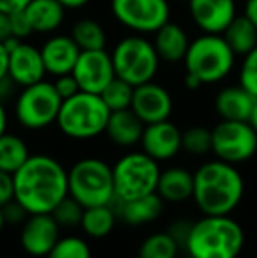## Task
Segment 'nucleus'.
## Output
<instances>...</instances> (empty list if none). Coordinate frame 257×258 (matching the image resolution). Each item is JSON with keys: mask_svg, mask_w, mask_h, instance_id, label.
Segmentation results:
<instances>
[{"mask_svg": "<svg viewBox=\"0 0 257 258\" xmlns=\"http://www.w3.org/2000/svg\"><path fill=\"white\" fill-rule=\"evenodd\" d=\"M245 248V230L231 214H202L190 223L183 249L189 258H238Z\"/></svg>", "mask_w": 257, "mask_h": 258, "instance_id": "nucleus-3", "label": "nucleus"}, {"mask_svg": "<svg viewBox=\"0 0 257 258\" xmlns=\"http://www.w3.org/2000/svg\"><path fill=\"white\" fill-rule=\"evenodd\" d=\"M67 186L69 197L83 207L113 204V167L95 156L81 158L67 169Z\"/></svg>", "mask_w": 257, "mask_h": 258, "instance_id": "nucleus-5", "label": "nucleus"}, {"mask_svg": "<svg viewBox=\"0 0 257 258\" xmlns=\"http://www.w3.org/2000/svg\"><path fill=\"white\" fill-rule=\"evenodd\" d=\"M62 235V228L52 213L28 214L21 223L20 246L28 256L46 258Z\"/></svg>", "mask_w": 257, "mask_h": 258, "instance_id": "nucleus-12", "label": "nucleus"}, {"mask_svg": "<svg viewBox=\"0 0 257 258\" xmlns=\"http://www.w3.org/2000/svg\"><path fill=\"white\" fill-rule=\"evenodd\" d=\"M189 13L204 34H222L236 16L234 0H189Z\"/></svg>", "mask_w": 257, "mask_h": 258, "instance_id": "nucleus-17", "label": "nucleus"}, {"mask_svg": "<svg viewBox=\"0 0 257 258\" xmlns=\"http://www.w3.org/2000/svg\"><path fill=\"white\" fill-rule=\"evenodd\" d=\"M141 151L153 160L169 162L182 151V130L169 119L144 125L141 136Z\"/></svg>", "mask_w": 257, "mask_h": 258, "instance_id": "nucleus-14", "label": "nucleus"}, {"mask_svg": "<svg viewBox=\"0 0 257 258\" xmlns=\"http://www.w3.org/2000/svg\"><path fill=\"white\" fill-rule=\"evenodd\" d=\"M46 258H92V248L81 235H60Z\"/></svg>", "mask_w": 257, "mask_h": 258, "instance_id": "nucleus-31", "label": "nucleus"}, {"mask_svg": "<svg viewBox=\"0 0 257 258\" xmlns=\"http://www.w3.org/2000/svg\"><path fill=\"white\" fill-rule=\"evenodd\" d=\"M53 86H55L57 93H59L62 100L69 99V97L76 95V93L79 92L78 81H76V78L72 76V72H69V74H62V76H57V79L53 81Z\"/></svg>", "mask_w": 257, "mask_h": 258, "instance_id": "nucleus-36", "label": "nucleus"}, {"mask_svg": "<svg viewBox=\"0 0 257 258\" xmlns=\"http://www.w3.org/2000/svg\"><path fill=\"white\" fill-rule=\"evenodd\" d=\"M7 121H9L7 119V111L4 107V100L0 99V136L7 132Z\"/></svg>", "mask_w": 257, "mask_h": 258, "instance_id": "nucleus-46", "label": "nucleus"}, {"mask_svg": "<svg viewBox=\"0 0 257 258\" xmlns=\"http://www.w3.org/2000/svg\"><path fill=\"white\" fill-rule=\"evenodd\" d=\"M14 201V177L11 172L0 170V207Z\"/></svg>", "mask_w": 257, "mask_h": 258, "instance_id": "nucleus-38", "label": "nucleus"}, {"mask_svg": "<svg viewBox=\"0 0 257 258\" xmlns=\"http://www.w3.org/2000/svg\"><path fill=\"white\" fill-rule=\"evenodd\" d=\"M236 54L222 34H202L190 41L185 53V69L202 85H213L229 76Z\"/></svg>", "mask_w": 257, "mask_h": 258, "instance_id": "nucleus-6", "label": "nucleus"}, {"mask_svg": "<svg viewBox=\"0 0 257 258\" xmlns=\"http://www.w3.org/2000/svg\"><path fill=\"white\" fill-rule=\"evenodd\" d=\"M6 228V220H4V213H2V207H0V234H2V230Z\"/></svg>", "mask_w": 257, "mask_h": 258, "instance_id": "nucleus-48", "label": "nucleus"}, {"mask_svg": "<svg viewBox=\"0 0 257 258\" xmlns=\"http://www.w3.org/2000/svg\"><path fill=\"white\" fill-rule=\"evenodd\" d=\"M100 99L104 100V104L108 105L111 112L113 111H122V109H129L132 104V95H134V86L129 85L127 81L117 78L99 93Z\"/></svg>", "mask_w": 257, "mask_h": 258, "instance_id": "nucleus-30", "label": "nucleus"}, {"mask_svg": "<svg viewBox=\"0 0 257 258\" xmlns=\"http://www.w3.org/2000/svg\"><path fill=\"white\" fill-rule=\"evenodd\" d=\"M245 195V179L236 165L208 160L194 172L192 201L201 214H233Z\"/></svg>", "mask_w": 257, "mask_h": 258, "instance_id": "nucleus-2", "label": "nucleus"}, {"mask_svg": "<svg viewBox=\"0 0 257 258\" xmlns=\"http://www.w3.org/2000/svg\"><path fill=\"white\" fill-rule=\"evenodd\" d=\"M183 83H185V86L189 90H197V88H201V86H202V83L199 81V79L195 78V76L189 74V72L185 74V79H183Z\"/></svg>", "mask_w": 257, "mask_h": 258, "instance_id": "nucleus-45", "label": "nucleus"}, {"mask_svg": "<svg viewBox=\"0 0 257 258\" xmlns=\"http://www.w3.org/2000/svg\"><path fill=\"white\" fill-rule=\"evenodd\" d=\"M7 58H9V53H7L4 42H0V79L7 76Z\"/></svg>", "mask_w": 257, "mask_h": 258, "instance_id": "nucleus-43", "label": "nucleus"}, {"mask_svg": "<svg viewBox=\"0 0 257 258\" xmlns=\"http://www.w3.org/2000/svg\"><path fill=\"white\" fill-rule=\"evenodd\" d=\"M32 30L37 34H52L64 23L65 7L59 0H30L25 7Z\"/></svg>", "mask_w": 257, "mask_h": 258, "instance_id": "nucleus-24", "label": "nucleus"}, {"mask_svg": "<svg viewBox=\"0 0 257 258\" xmlns=\"http://www.w3.org/2000/svg\"><path fill=\"white\" fill-rule=\"evenodd\" d=\"M157 195L169 204H182L192 201L194 194V172L183 167H168L161 170L157 183Z\"/></svg>", "mask_w": 257, "mask_h": 258, "instance_id": "nucleus-20", "label": "nucleus"}, {"mask_svg": "<svg viewBox=\"0 0 257 258\" xmlns=\"http://www.w3.org/2000/svg\"><path fill=\"white\" fill-rule=\"evenodd\" d=\"M83 211H85V207L67 195V197L52 211V216L57 220L60 228H79Z\"/></svg>", "mask_w": 257, "mask_h": 258, "instance_id": "nucleus-33", "label": "nucleus"}, {"mask_svg": "<svg viewBox=\"0 0 257 258\" xmlns=\"http://www.w3.org/2000/svg\"><path fill=\"white\" fill-rule=\"evenodd\" d=\"M111 206L117 211L118 220H122L127 225H132V227L151 223L164 211V201L159 197L157 191L144 195V197L130 199V201H117L115 199Z\"/></svg>", "mask_w": 257, "mask_h": 258, "instance_id": "nucleus-19", "label": "nucleus"}, {"mask_svg": "<svg viewBox=\"0 0 257 258\" xmlns=\"http://www.w3.org/2000/svg\"><path fill=\"white\" fill-rule=\"evenodd\" d=\"M30 156L27 143L16 134H2L0 136V170L14 174Z\"/></svg>", "mask_w": 257, "mask_h": 258, "instance_id": "nucleus-27", "label": "nucleus"}, {"mask_svg": "<svg viewBox=\"0 0 257 258\" xmlns=\"http://www.w3.org/2000/svg\"><path fill=\"white\" fill-rule=\"evenodd\" d=\"M7 53H9L7 76L14 85L25 88V86L35 85V83L44 79L46 67L41 56V49L20 41Z\"/></svg>", "mask_w": 257, "mask_h": 258, "instance_id": "nucleus-16", "label": "nucleus"}, {"mask_svg": "<svg viewBox=\"0 0 257 258\" xmlns=\"http://www.w3.org/2000/svg\"><path fill=\"white\" fill-rule=\"evenodd\" d=\"M9 18H11V32H13V37L23 41V39H27L30 34H34L32 25H30V21H28L27 14H25V11H16V13L9 14Z\"/></svg>", "mask_w": 257, "mask_h": 258, "instance_id": "nucleus-35", "label": "nucleus"}, {"mask_svg": "<svg viewBox=\"0 0 257 258\" xmlns=\"http://www.w3.org/2000/svg\"><path fill=\"white\" fill-rule=\"evenodd\" d=\"M144 123L136 116L132 109H122V111H113L108 118L106 130L104 134L108 139L120 148H132L139 144L141 136H143Z\"/></svg>", "mask_w": 257, "mask_h": 258, "instance_id": "nucleus-21", "label": "nucleus"}, {"mask_svg": "<svg viewBox=\"0 0 257 258\" xmlns=\"http://www.w3.org/2000/svg\"><path fill=\"white\" fill-rule=\"evenodd\" d=\"M62 99L57 93L53 83L39 81L25 86L14 104V114L23 128L42 130L57 123Z\"/></svg>", "mask_w": 257, "mask_h": 258, "instance_id": "nucleus-9", "label": "nucleus"}, {"mask_svg": "<svg viewBox=\"0 0 257 258\" xmlns=\"http://www.w3.org/2000/svg\"><path fill=\"white\" fill-rule=\"evenodd\" d=\"M212 153L222 162L240 165L257 153V132L250 121L222 119L212 128Z\"/></svg>", "mask_w": 257, "mask_h": 258, "instance_id": "nucleus-10", "label": "nucleus"}, {"mask_svg": "<svg viewBox=\"0 0 257 258\" xmlns=\"http://www.w3.org/2000/svg\"><path fill=\"white\" fill-rule=\"evenodd\" d=\"M257 99L243 86H227L215 97V109L222 119L248 121Z\"/></svg>", "mask_w": 257, "mask_h": 258, "instance_id": "nucleus-22", "label": "nucleus"}, {"mask_svg": "<svg viewBox=\"0 0 257 258\" xmlns=\"http://www.w3.org/2000/svg\"><path fill=\"white\" fill-rule=\"evenodd\" d=\"M110 114L111 111L100 95L79 90L76 95L62 100L57 125L69 139L88 141L104 134Z\"/></svg>", "mask_w": 257, "mask_h": 258, "instance_id": "nucleus-4", "label": "nucleus"}, {"mask_svg": "<svg viewBox=\"0 0 257 258\" xmlns=\"http://www.w3.org/2000/svg\"><path fill=\"white\" fill-rule=\"evenodd\" d=\"M113 183L115 199L130 201V199L144 197L155 194L161 176V165L157 160L143 151H129L115 162Z\"/></svg>", "mask_w": 257, "mask_h": 258, "instance_id": "nucleus-7", "label": "nucleus"}, {"mask_svg": "<svg viewBox=\"0 0 257 258\" xmlns=\"http://www.w3.org/2000/svg\"><path fill=\"white\" fill-rule=\"evenodd\" d=\"M59 2L62 4L65 9H81V7H85L90 0H59Z\"/></svg>", "mask_w": 257, "mask_h": 258, "instance_id": "nucleus-44", "label": "nucleus"}, {"mask_svg": "<svg viewBox=\"0 0 257 258\" xmlns=\"http://www.w3.org/2000/svg\"><path fill=\"white\" fill-rule=\"evenodd\" d=\"M189 230H190V223H185V221H176V223H173L171 227H169L168 232L176 239V242H178V244L183 248L187 235H189Z\"/></svg>", "mask_w": 257, "mask_h": 258, "instance_id": "nucleus-39", "label": "nucleus"}, {"mask_svg": "<svg viewBox=\"0 0 257 258\" xmlns=\"http://www.w3.org/2000/svg\"><path fill=\"white\" fill-rule=\"evenodd\" d=\"M248 121H250V125L254 126V130H255V132H257V104H255L254 111H252V114H250V119H248Z\"/></svg>", "mask_w": 257, "mask_h": 258, "instance_id": "nucleus-47", "label": "nucleus"}, {"mask_svg": "<svg viewBox=\"0 0 257 258\" xmlns=\"http://www.w3.org/2000/svg\"><path fill=\"white\" fill-rule=\"evenodd\" d=\"M9 37H13V32H11V18H9V14L0 11V42H6Z\"/></svg>", "mask_w": 257, "mask_h": 258, "instance_id": "nucleus-41", "label": "nucleus"}, {"mask_svg": "<svg viewBox=\"0 0 257 258\" xmlns=\"http://www.w3.org/2000/svg\"><path fill=\"white\" fill-rule=\"evenodd\" d=\"M130 109L144 125H150V123L169 119L173 112V99L164 86L148 81L134 86Z\"/></svg>", "mask_w": 257, "mask_h": 258, "instance_id": "nucleus-15", "label": "nucleus"}, {"mask_svg": "<svg viewBox=\"0 0 257 258\" xmlns=\"http://www.w3.org/2000/svg\"><path fill=\"white\" fill-rule=\"evenodd\" d=\"M222 37L226 39V42L229 44L234 54L245 56L257 46V28L245 14L243 16L236 14L234 20L222 32Z\"/></svg>", "mask_w": 257, "mask_h": 258, "instance_id": "nucleus-26", "label": "nucleus"}, {"mask_svg": "<svg viewBox=\"0 0 257 258\" xmlns=\"http://www.w3.org/2000/svg\"><path fill=\"white\" fill-rule=\"evenodd\" d=\"M189 44V37H187L185 30L178 23L168 21L155 32L153 48L162 61H168V63L182 61L185 58Z\"/></svg>", "mask_w": 257, "mask_h": 258, "instance_id": "nucleus-23", "label": "nucleus"}, {"mask_svg": "<svg viewBox=\"0 0 257 258\" xmlns=\"http://www.w3.org/2000/svg\"><path fill=\"white\" fill-rule=\"evenodd\" d=\"M111 13L136 34H155L169 21L168 0H111Z\"/></svg>", "mask_w": 257, "mask_h": 258, "instance_id": "nucleus-11", "label": "nucleus"}, {"mask_svg": "<svg viewBox=\"0 0 257 258\" xmlns=\"http://www.w3.org/2000/svg\"><path fill=\"white\" fill-rule=\"evenodd\" d=\"M182 150L192 156L212 153V130L206 126H190L182 132Z\"/></svg>", "mask_w": 257, "mask_h": 258, "instance_id": "nucleus-32", "label": "nucleus"}, {"mask_svg": "<svg viewBox=\"0 0 257 258\" xmlns=\"http://www.w3.org/2000/svg\"><path fill=\"white\" fill-rule=\"evenodd\" d=\"M14 201L28 214L52 213L69 195L67 169L49 155H30L13 174Z\"/></svg>", "mask_w": 257, "mask_h": 258, "instance_id": "nucleus-1", "label": "nucleus"}, {"mask_svg": "<svg viewBox=\"0 0 257 258\" xmlns=\"http://www.w3.org/2000/svg\"><path fill=\"white\" fill-rule=\"evenodd\" d=\"M245 16H247L257 28V0H247V4H245Z\"/></svg>", "mask_w": 257, "mask_h": 258, "instance_id": "nucleus-42", "label": "nucleus"}, {"mask_svg": "<svg viewBox=\"0 0 257 258\" xmlns=\"http://www.w3.org/2000/svg\"><path fill=\"white\" fill-rule=\"evenodd\" d=\"M182 246L176 239L166 232H153L137 248V258H178Z\"/></svg>", "mask_w": 257, "mask_h": 258, "instance_id": "nucleus-28", "label": "nucleus"}, {"mask_svg": "<svg viewBox=\"0 0 257 258\" xmlns=\"http://www.w3.org/2000/svg\"><path fill=\"white\" fill-rule=\"evenodd\" d=\"M81 49L78 48L71 35H55L48 39L41 48V56L46 72L52 76L69 74L74 69Z\"/></svg>", "mask_w": 257, "mask_h": 258, "instance_id": "nucleus-18", "label": "nucleus"}, {"mask_svg": "<svg viewBox=\"0 0 257 258\" xmlns=\"http://www.w3.org/2000/svg\"><path fill=\"white\" fill-rule=\"evenodd\" d=\"M71 37L81 51L106 48V32H104L102 25L93 20H88V18L76 21L74 27H72Z\"/></svg>", "mask_w": 257, "mask_h": 258, "instance_id": "nucleus-29", "label": "nucleus"}, {"mask_svg": "<svg viewBox=\"0 0 257 258\" xmlns=\"http://www.w3.org/2000/svg\"><path fill=\"white\" fill-rule=\"evenodd\" d=\"M111 58H113L117 78L124 79L132 86L153 81L159 71V63H161L153 42H150L139 34L122 39L115 46Z\"/></svg>", "mask_w": 257, "mask_h": 258, "instance_id": "nucleus-8", "label": "nucleus"}, {"mask_svg": "<svg viewBox=\"0 0 257 258\" xmlns=\"http://www.w3.org/2000/svg\"><path fill=\"white\" fill-rule=\"evenodd\" d=\"M72 76L78 81L81 92L99 95L117 76L113 67V58L106 49L81 51L74 69H72Z\"/></svg>", "mask_w": 257, "mask_h": 258, "instance_id": "nucleus-13", "label": "nucleus"}, {"mask_svg": "<svg viewBox=\"0 0 257 258\" xmlns=\"http://www.w3.org/2000/svg\"><path fill=\"white\" fill-rule=\"evenodd\" d=\"M4 213V220H6V225H21L25 220H27L28 213L23 209L16 201H11L9 204H6L2 207Z\"/></svg>", "mask_w": 257, "mask_h": 258, "instance_id": "nucleus-37", "label": "nucleus"}, {"mask_svg": "<svg viewBox=\"0 0 257 258\" xmlns=\"http://www.w3.org/2000/svg\"><path fill=\"white\" fill-rule=\"evenodd\" d=\"M118 223V214L111 204L85 207L79 228L90 239H104L115 230Z\"/></svg>", "mask_w": 257, "mask_h": 258, "instance_id": "nucleus-25", "label": "nucleus"}, {"mask_svg": "<svg viewBox=\"0 0 257 258\" xmlns=\"http://www.w3.org/2000/svg\"><path fill=\"white\" fill-rule=\"evenodd\" d=\"M240 85L257 99V46L243 56L240 69Z\"/></svg>", "mask_w": 257, "mask_h": 258, "instance_id": "nucleus-34", "label": "nucleus"}, {"mask_svg": "<svg viewBox=\"0 0 257 258\" xmlns=\"http://www.w3.org/2000/svg\"><path fill=\"white\" fill-rule=\"evenodd\" d=\"M30 4V0H0V11L6 14H13L16 11H23Z\"/></svg>", "mask_w": 257, "mask_h": 258, "instance_id": "nucleus-40", "label": "nucleus"}]
</instances>
